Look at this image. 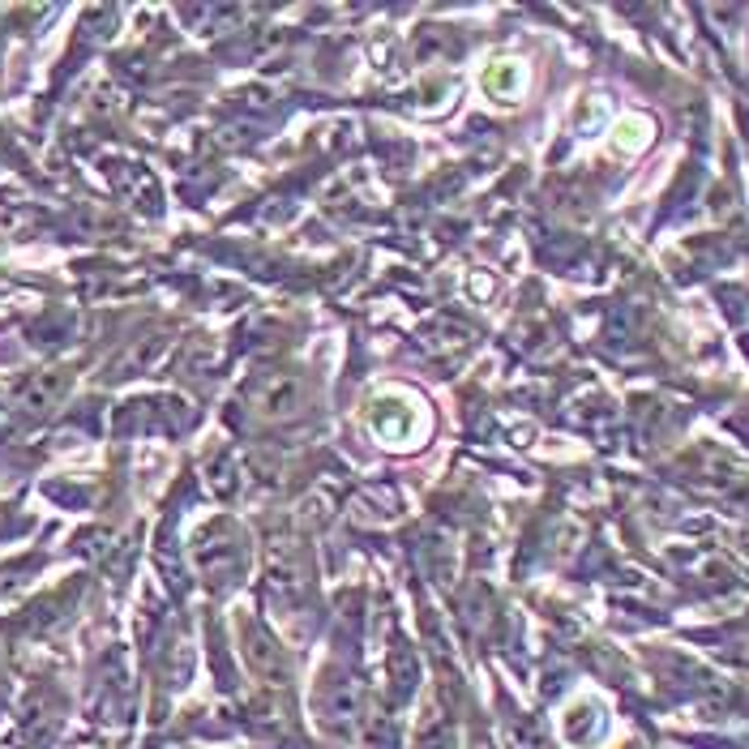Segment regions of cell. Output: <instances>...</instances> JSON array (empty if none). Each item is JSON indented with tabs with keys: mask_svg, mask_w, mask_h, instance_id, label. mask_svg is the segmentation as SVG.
<instances>
[{
	"mask_svg": "<svg viewBox=\"0 0 749 749\" xmlns=\"http://www.w3.org/2000/svg\"><path fill=\"white\" fill-rule=\"evenodd\" d=\"M300 407V382L291 377V373H275V377H266L261 382V390H257V411L266 416V420H283Z\"/></svg>",
	"mask_w": 749,
	"mask_h": 749,
	"instance_id": "cell-1",
	"label": "cell"
},
{
	"mask_svg": "<svg viewBox=\"0 0 749 749\" xmlns=\"http://www.w3.org/2000/svg\"><path fill=\"white\" fill-rule=\"evenodd\" d=\"M296 582H300V566H296V553L283 544H270L266 548V587L275 596H296Z\"/></svg>",
	"mask_w": 749,
	"mask_h": 749,
	"instance_id": "cell-2",
	"label": "cell"
}]
</instances>
